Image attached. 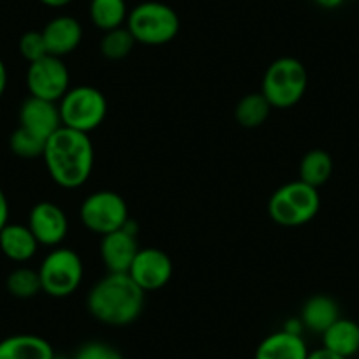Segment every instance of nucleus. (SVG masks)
Returning <instances> with one entry per match:
<instances>
[{
	"mask_svg": "<svg viewBox=\"0 0 359 359\" xmlns=\"http://www.w3.org/2000/svg\"><path fill=\"white\" fill-rule=\"evenodd\" d=\"M43 158L55 184L74 191L85 185L94 171V143L88 134L62 126L46 140Z\"/></svg>",
	"mask_w": 359,
	"mask_h": 359,
	"instance_id": "1",
	"label": "nucleus"
},
{
	"mask_svg": "<svg viewBox=\"0 0 359 359\" xmlns=\"http://www.w3.org/2000/svg\"><path fill=\"white\" fill-rule=\"evenodd\" d=\"M147 292L127 273H108L90 289L86 309L106 326H129L140 319Z\"/></svg>",
	"mask_w": 359,
	"mask_h": 359,
	"instance_id": "2",
	"label": "nucleus"
},
{
	"mask_svg": "<svg viewBox=\"0 0 359 359\" xmlns=\"http://www.w3.org/2000/svg\"><path fill=\"white\" fill-rule=\"evenodd\" d=\"M309 88L306 67L292 57H282L269 64L262 76L261 94L271 108L289 109L298 104Z\"/></svg>",
	"mask_w": 359,
	"mask_h": 359,
	"instance_id": "3",
	"label": "nucleus"
},
{
	"mask_svg": "<svg viewBox=\"0 0 359 359\" xmlns=\"http://www.w3.org/2000/svg\"><path fill=\"white\" fill-rule=\"evenodd\" d=\"M319 210V192L302 180L278 187L268 201L269 219L282 227L305 226L316 219Z\"/></svg>",
	"mask_w": 359,
	"mask_h": 359,
	"instance_id": "4",
	"label": "nucleus"
},
{
	"mask_svg": "<svg viewBox=\"0 0 359 359\" xmlns=\"http://www.w3.org/2000/svg\"><path fill=\"white\" fill-rule=\"evenodd\" d=\"M126 25L136 43L144 46H162L178 36L180 16L171 6L148 0L130 9Z\"/></svg>",
	"mask_w": 359,
	"mask_h": 359,
	"instance_id": "5",
	"label": "nucleus"
},
{
	"mask_svg": "<svg viewBox=\"0 0 359 359\" xmlns=\"http://www.w3.org/2000/svg\"><path fill=\"white\" fill-rule=\"evenodd\" d=\"M58 109L62 126L90 134L106 120L108 101L99 88L81 85L67 90V94L60 99Z\"/></svg>",
	"mask_w": 359,
	"mask_h": 359,
	"instance_id": "6",
	"label": "nucleus"
},
{
	"mask_svg": "<svg viewBox=\"0 0 359 359\" xmlns=\"http://www.w3.org/2000/svg\"><path fill=\"white\" fill-rule=\"evenodd\" d=\"M39 278L43 292L51 298H67L81 285L83 259L72 248L55 247L39 266Z\"/></svg>",
	"mask_w": 359,
	"mask_h": 359,
	"instance_id": "7",
	"label": "nucleus"
},
{
	"mask_svg": "<svg viewBox=\"0 0 359 359\" xmlns=\"http://www.w3.org/2000/svg\"><path fill=\"white\" fill-rule=\"evenodd\" d=\"M79 217L86 229L104 236L129 222V208L118 192L97 191L81 203Z\"/></svg>",
	"mask_w": 359,
	"mask_h": 359,
	"instance_id": "8",
	"label": "nucleus"
},
{
	"mask_svg": "<svg viewBox=\"0 0 359 359\" xmlns=\"http://www.w3.org/2000/svg\"><path fill=\"white\" fill-rule=\"evenodd\" d=\"M25 81L32 97L51 102H60V99L71 88V74L67 65L62 58L53 55H46L41 60L29 64Z\"/></svg>",
	"mask_w": 359,
	"mask_h": 359,
	"instance_id": "9",
	"label": "nucleus"
},
{
	"mask_svg": "<svg viewBox=\"0 0 359 359\" xmlns=\"http://www.w3.org/2000/svg\"><path fill=\"white\" fill-rule=\"evenodd\" d=\"M127 275L144 292L158 291V289L165 287L169 284V280H171L172 261L161 248H140V252L134 257Z\"/></svg>",
	"mask_w": 359,
	"mask_h": 359,
	"instance_id": "10",
	"label": "nucleus"
},
{
	"mask_svg": "<svg viewBox=\"0 0 359 359\" xmlns=\"http://www.w3.org/2000/svg\"><path fill=\"white\" fill-rule=\"evenodd\" d=\"M137 226L129 222L118 231L104 234L101 240V259L109 273H127L134 257L140 252L137 245Z\"/></svg>",
	"mask_w": 359,
	"mask_h": 359,
	"instance_id": "11",
	"label": "nucleus"
},
{
	"mask_svg": "<svg viewBox=\"0 0 359 359\" xmlns=\"http://www.w3.org/2000/svg\"><path fill=\"white\" fill-rule=\"evenodd\" d=\"M29 229L43 247H58L69 233V220L64 210L51 201H41L29 213Z\"/></svg>",
	"mask_w": 359,
	"mask_h": 359,
	"instance_id": "12",
	"label": "nucleus"
},
{
	"mask_svg": "<svg viewBox=\"0 0 359 359\" xmlns=\"http://www.w3.org/2000/svg\"><path fill=\"white\" fill-rule=\"evenodd\" d=\"M18 120L22 129L29 130L30 134L43 141H46L51 134H55L62 127L60 109H58L57 102L44 101V99L32 97V95L23 101Z\"/></svg>",
	"mask_w": 359,
	"mask_h": 359,
	"instance_id": "13",
	"label": "nucleus"
},
{
	"mask_svg": "<svg viewBox=\"0 0 359 359\" xmlns=\"http://www.w3.org/2000/svg\"><path fill=\"white\" fill-rule=\"evenodd\" d=\"M41 34L46 43L48 55L64 58L65 55H71L81 44L83 27L72 16L62 15L50 20L46 27L41 30Z\"/></svg>",
	"mask_w": 359,
	"mask_h": 359,
	"instance_id": "14",
	"label": "nucleus"
},
{
	"mask_svg": "<svg viewBox=\"0 0 359 359\" xmlns=\"http://www.w3.org/2000/svg\"><path fill=\"white\" fill-rule=\"evenodd\" d=\"M309 354V345L303 334L278 330L262 338L255 348L254 359H306Z\"/></svg>",
	"mask_w": 359,
	"mask_h": 359,
	"instance_id": "15",
	"label": "nucleus"
},
{
	"mask_svg": "<svg viewBox=\"0 0 359 359\" xmlns=\"http://www.w3.org/2000/svg\"><path fill=\"white\" fill-rule=\"evenodd\" d=\"M36 236L25 224L9 222L0 231V252L13 262H29L37 254Z\"/></svg>",
	"mask_w": 359,
	"mask_h": 359,
	"instance_id": "16",
	"label": "nucleus"
},
{
	"mask_svg": "<svg viewBox=\"0 0 359 359\" xmlns=\"http://www.w3.org/2000/svg\"><path fill=\"white\" fill-rule=\"evenodd\" d=\"M55 351L39 334H11L0 340V359H53Z\"/></svg>",
	"mask_w": 359,
	"mask_h": 359,
	"instance_id": "17",
	"label": "nucleus"
},
{
	"mask_svg": "<svg viewBox=\"0 0 359 359\" xmlns=\"http://www.w3.org/2000/svg\"><path fill=\"white\" fill-rule=\"evenodd\" d=\"M323 347L333 354L351 359L359 352V324L351 319H338L323 334Z\"/></svg>",
	"mask_w": 359,
	"mask_h": 359,
	"instance_id": "18",
	"label": "nucleus"
},
{
	"mask_svg": "<svg viewBox=\"0 0 359 359\" xmlns=\"http://www.w3.org/2000/svg\"><path fill=\"white\" fill-rule=\"evenodd\" d=\"M299 319H302L305 330L317 334H323L331 324L340 319V309H338L337 302L333 298L317 294L306 299L302 309Z\"/></svg>",
	"mask_w": 359,
	"mask_h": 359,
	"instance_id": "19",
	"label": "nucleus"
},
{
	"mask_svg": "<svg viewBox=\"0 0 359 359\" xmlns=\"http://www.w3.org/2000/svg\"><path fill=\"white\" fill-rule=\"evenodd\" d=\"M88 15L97 29L109 32L123 27L129 16L126 0H90Z\"/></svg>",
	"mask_w": 359,
	"mask_h": 359,
	"instance_id": "20",
	"label": "nucleus"
},
{
	"mask_svg": "<svg viewBox=\"0 0 359 359\" xmlns=\"http://www.w3.org/2000/svg\"><path fill=\"white\" fill-rule=\"evenodd\" d=\"M333 175V158L324 150H310L299 162V180L310 187H323Z\"/></svg>",
	"mask_w": 359,
	"mask_h": 359,
	"instance_id": "21",
	"label": "nucleus"
},
{
	"mask_svg": "<svg viewBox=\"0 0 359 359\" xmlns=\"http://www.w3.org/2000/svg\"><path fill=\"white\" fill-rule=\"evenodd\" d=\"M271 109L273 108L268 99L261 92H255V94H247L240 99L236 109H234V116H236V122L245 129H257L268 120Z\"/></svg>",
	"mask_w": 359,
	"mask_h": 359,
	"instance_id": "22",
	"label": "nucleus"
},
{
	"mask_svg": "<svg viewBox=\"0 0 359 359\" xmlns=\"http://www.w3.org/2000/svg\"><path fill=\"white\" fill-rule=\"evenodd\" d=\"M6 287H8L9 294L18 299H30L39 294V292H43L39 271L27 268V266H20V268L13 269L8 278H6Z\"/></svg>",
	"mask_w": 359,
	"mask_h": 359,
	"instance_id": "23",
	"label": "nucleus"
},
{
	"mask_svg": "<svg viewBox=\"0 0 359 359\" xmlns=\"http://www.w3.org/2000/svg\"><path fill=\"white\" fill-rule=\"evenodd\" d=\"M134 44H136V39L129 32V29L120 27V29L104 32L101 41V53L108 60H123L134 50Z\"/></svg>",
	"mask_w": 359,
	"mask_h": 359,
	"instance_id": "24",
	"label": "nucleus"
},
{
	"mask_svg": "<svg viewBox=\"0 0 359 359\" xmlns=\"http://www.w3.org/2000/svg\"><path fill=\"white\" fill-rule=\"evenodd\" d=\"M44 144H46V141L39 140L37 136L30 134L29 130L22 129V127H18L9 137V148L20 158L43 157Z\"/></svg>",
	"mask_w": 359,
	"mask_h": 359,
	"instance_id": "25",
	"label": "nucleus"
},
{
	"mask_svg": "<svg viewBox=\"0 0 359 359\" xmlns=\"http://www.w3.org/2000/svg\"><path fill=\"white\" fill-rule=\"evenodd\" d=\"M18 50H20V55H22L29 64H32V62L36 60H41V58L48 55L46 43H44L43 34L37 32V30H30V32H25L22 37H20Z\"/></svg>",
	"mask_w": 359,
	"mask_h": 359,
	"instance_id": "26",
	"label": "nucleus"
},
{
	"mask_svg": "<svg viewBox=\"0 0 359 359\" xmlns=\"http://www.w3.org/2000/svg\"><path fill=\"white\" fill-rule=\"evenodd\" d=\"M74 359H123L122 352L104 341H88L76 352Z\"/></svg>",
	"mask_w": 359,
	"mask_h": 359,
	"instance_id": "27",
	"label": "nucleus"
},
{
	"mask_svg": "<svg viewBox=\"0 0 359 359\" xmlns=\"http://www.w3.org/2000/svg\"><path fill=\"white\" fill-rule=\"evenodd\" d=\"M9 224V201L6 192L0 189V231Z\"/></svg>",
	"mask_w": 359,
	"mask_h": 359,
	"instance_id": "28",
	"label": "nucleus"
},
{
	"mask_svg": "<svg viewBox=\"0 0 359 359\" xmlns=\"http://www.w3.org/2000/svg\"><path fill=\"white\" fill-rule=\"evenodd\" d=\"M282 330L289 331V333H292V334H303L305 326H303L302 319H299V317H296V319H289L287 323L284 324V327H282Z\"/></svg>",
	"mask_w": 359,
	"mask_h": 359,
	"instance_id": "29",
	"label": "nucleus"
},
{
	"mask_svg": "<svg viewBox=\"0 0 359 359\" xmlns=\"http://www.w3.org/2000/svg\"><path fill=\"white\" fill-rule=\"evenodd\" d=\"M306 359H347V358H341V355L338 354H333V352H330L327 348H317V351H310L309 358Z\"/></svg>",
	"mask_w": 359,
	"mask_h": 359,
	"instance_id": "30",
	"label": "nucleus"
},
{
	"mask_svg": "<svg viewBox=\"0 0 359 359\" xmlns=\"http://www.w3.org/2000/svg\"><path fill=\"white\" fill-rule=\"evenodd\" d=\"M8 67H6L4 60L0 58V97L6 94V88H8Z\"/></svg>",
	"mask_w": 359,
	"mask_h": 359,
	"instance_id": "31",
	"label": "nucleus"
},
{
	"mask_svg": "<svg viewBox=\"0 0 359 359\" xmlns=\"http://www.w3.org/2000/svg\"><path fill=\"white\" fill-rule=\"evenodd\" d=\"M41 4H44L46 8H53V9H60V8H65V6H69L72 2V0H39Z\"/></svg>",
	"mask_w": 359,
	"mask_h": 359,
	"instance_id": "32",
	"label": "nucleus"
},
{
	"mask_svg": "<svg viewBox=\"0 0 359 359\" xmlns=\"http://www.w3.org/2000/svg\"><path fill=\"white\" fill-rule=\"evenodd\" d=\"M345 0H316V4L324 9H337L344 4Z\"/></svg>",
	"mask_w": 359,
	"mask_h": 359,
	"instance_id": "33",
	"label": "nucleus"
},
{
	"mask_svg": "<svg viewBox=\"0 0 359 359\" xmlns=\"http://www.w3.org/2000/svg\"><path fill=\"white\" fill-rule=\"evenodd\" d=\"M53 359H74V358H67V355H53Z\"/></svg>",
	"mask_w": 359,
	"mask_h": 359,
	"instance_id": "34",
	"label": "nucleus"
}]
</instances>
